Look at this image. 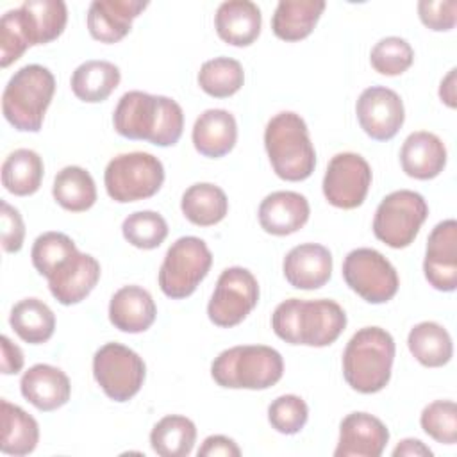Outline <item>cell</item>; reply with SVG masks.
<instances>
[{
  "label": "cell",
  "instance_id": "cell-6",
  "mask_svg": "<svg viewBox=\"0 0 457 457\" xmlns=\"http://www.w3.org/2000/svg\"><path fill=\"white\" fill-rule=\"evenodd\" d=\"M282 355L266 345L232 346L211 364L214 382L230 389H268L282 378Z\"/></svg>",
  "mask_w": 457,
  "mask_h": 457
},
{
  "label": "cell",
  "instance_id": "cell-26",
  "mask_svg": "<svg viewBox=\"0 0 457 457\" xmlns=\"http://www.w3.org/2000/svg\"><path fill=\"white\" fill-rule=\"evenodd\" d=\"M191 137L196 152L202 155L223 157L234 148L237 139L236 118L225 109H207L196 118Z\"/></svg>",
  "mask_w": 457,
  "mask_h": 457
},
{
  "label": "cell",
  "instance_id": "cell-12",
  "mask_svg": "<svg viewBox=\"0 0 457 457\" xmlns=\"http://www.w3.org/2000/svg\"><path fill=\"white\" fill-rule=\"evenodd\" d=\"M143 359L125 345L105 343L95 352L93 377L114 402H127L139 393L145 382Z\"/></svg>",
  "mask_w": 457,
  "mask_h": 457
},
{
  "label": "cell",
  "instance_id": "cell-7",
  "mask_svg": "<svg viewBox=\"0 0 457 457\" xmlns=\"http://www.w3.org/2000/svg\"><path fill=\"white\" fill-rule=\"evenodd\" d=\"M54 91L52 71L41 64H27L9 79L2 95V112L16 130L39 132Z\"/></svg>",
  "mask_w": 457,
  "mask_h": 457
},
{
  "label": "cell",
  "instance_id": "cell-23",
  "mask_svg": "<svg viewBox=\"0 0 457 457\" xmlns=\"http://www.w3.org/2000/svg\"><path fill=\"white\" fill-rule=\"evenodd\" d=\"M400 164L405 175L428 180L437 177L446 164V148L443 141L427 130L412 132L405 137L400 150Z\"/></svg>",
  "mask_w": 457,
  "mask_h": 457
},
{
  "label": "cell",
  "instance_id": "cell-13",
  "mask_svg": "<svg viewBox=\"0 0 457 457\" xmlns=\"http://www.w3.org/2000/svg\"><path fill=\"white\" fill-rule=\"evenodd\" d=\"M257 300L259 284L253 273L246 268L232 266L218 277L207 305V316L218 327H236L253 311Z\"/></svg>",
  "mask_w": 457,
  "mask_h": 457
},
{
  "label": "cell",
  "instance_id": "cell-4",
  "mask_svg": "<svg viewBox=\"0 0 457 457\" xmlns=\"http://www.w3.org/2000/svg\"><path fill=\"white\" fill-rule=\"evenodd\" d=\"M393 361V336L380 327H362L350 337L343 352V377L357 393H378L391 378Z\"/></svg>",
  "mask_w": 457,
  "mask_h": 457
},
{
  "label": "cell",
  "instance_id": "cell-40",
  "mask_svg": "<svg viewBox=\"0 0 457 457\" xmlns=\"http://www.w3.org/2000/svg\"><path fill=\"white\" fill-rule=\"evenodd\" d=\"M77 250L75 243L62 232H45L32 245V264L39 275L48 277L54 268Z\"/></svg>",
  "mask_w": 457,
  "mask_h": 457
},
{
  "label": "cell",
  "instance_id": "cell-27",
  "mask_svg": "<svg viewBox=\"0 0 457 457\" xmlns=\"http://www.w3.org/2000/svg\"><path fill=\"white\" fill-rule=\"evenodd\" d=\"M323 11V0H280L271 18L273 34L284 41H300L312 32Z\"/></svg>",
  "mask_w": 457,
  "mask_h": 457
},
{
  "label": "cell",
  "instance_id": "cell-20",
  "mask_svg": "<svg viewBox=\"0 0 457 457\" xmlns=\"http://www.w3.org/2000/svg\"><path fill=\"white\" fill-rule=\"evenodd\" d=\"M284 277L296 289H318L332 275V253L318 243H302L284 257Z\"/></svg>",
  "mask_w": 457,
  "mask_h": 457
},
{
  "label": "cell",
  "instance_id": "cell-16",
  "mask_svg": "<svg viewBox=\"0 0 457 457\" xmlns=\"http://www.w3.org/2000/svg\"><path fill=\"white\" fill-rule=\"evenodd\" d=\"M428 284L437 291H455L457 287V221H439L428 239L423 261Z\"/></svg>",
  "mask_w": 457,
  "mask_h": 457
},
{
  "label": "cell",
  "instance_id": "cell-22",
  "mask_svg": "<svg viewBox=\"0 0 457 457\" xmlns=\"http://www.w3.org/2000/svg\"><path fill=\"white\" fill-rule=\"evenodd\" d=\"M20 389L27 402L45 412L62 407L71 393L66 373L50 364L30 366L20 380Z\"/></svg>",
  "mask_w": 457,
  "mask_h": 457
},
{
  "label": "cell",
  "instance_id": "cell-5",
  "mask_svg": "<svg viewBox=\"0 0 457 457\" xmlns=\"http://www.w3.org/2000/svg\"><path fill=\"white\" fill-rule=\"evenodd\" d=\"M264 146L273 171L282 180L298 182L312 175L316 152L300 114L291 111L275 114L264 129Z\"/></svg>",
  "mask_w": 457,
  "mask_h": 457
},
{
  "label": "cell",
  "instance_id": "cell-30",
  "mask_svg": "<svg viewBox=\"0 0 457 457\" xmlns=\"http://www.w3.org/2000/svg\"><path fill=\"white\" fill-rule=\"evenodd\" d=\"M180 209L191 223L198 227H211L227 216L228 200L221 187L211 182H198L184 191Z\"/></svg>",
  "mask_w": 457,
  "mask_h": 457
},
{
  "label": "cell",
  "instance_id": "cell-9",
  "mask_svg": "<svg viewBox=\"0 0 457 457\" xmlns=\"http://www.w3.org/2000/svg\"><path fill=\"white\" fill-rule=\"evenodd\" d=\"M212 264V253L204 239L196 236L179 237L166 252L159 270V287L173 300L195 293Z\"/></svg>",
  "mask_w": 457,
  "mask_h": 457
},
{
  "label": "cell",
  "instance_id": "cell-10",
  "mask_svg": "<svg viewBox=\"0 0 457 457\" xmlns=\"http://www.w3.org/2000/svg\"><path fill=\"white\" fill-rule=\"evenodd\" d=\"M428 216L425 198L411 189L393 191L382 198L373 218V234L391 248H405L418 236Z\"/></svg>",
  "mask_w": 457,
  "mask_h": 457
},
{
  "label": "cell",
  "instance_id": "cell-46",
  "mask_svg": "<svg viewBox=\"0 0 457 457\" xmlns=\"http://www.w3.org/2000/svg\"><path fill=\"white\" fill-rule=\"evenodd\" d=\"M400 455H407V457H430L432 455V450L428 446H425L420 439H403L398 443V446L393 450V457H400Z\"/></svg>",
  "mask_w": 457,
  "mask_h": 457
},
{
  "label": "cell",
  "instance_id": "cell-19",
  "mask_svg": "<svg viewBox=\"0 0 457 457\" xmlns=\"http://www.w3.org/2000/svg\"><path fill=\"white\" fill-rule=\"evenodd\" d=\"M146 5L141 0H95L87 9V30L100 43H118Z\"/></svg>",
  "mask_w": 457,
  "mask_h": 457
},
{
  "label": "cell",
  "instance_id": "cell-42",
  "mask_svg": "<svg viewBox=\"0 0 457 457\" xmlns=\"http://www.w3.org/2000/svg\"><path fill=\"white\" fill-rule=\"evenodd\" d=\"M418 14L430 30H450L457 21L455 0H421L418 2Z\"/></svg>",
  "mask_w": 457,
  "mask_h": 457
},
{
  "label": "cell",
  "instance_id": "cell-2",
  "mask_svg": "<svg viewBox=\"0 0 457 457\" xmlns=\"http://www.w3.org/2000/svg\"><path fill=\"white\" fill-rule=\"evenodd\" d=\"M68 21L62 0H27L0 20V66L18 61L32 45L57 39Z\"/></svg>",
  "mask_w": 457,
  "mask_h": 457
},
{
  "label": "cell",
  "instance_id": "cell-25",
  "mask_svg": "<svg viewBox=\"0 0 457 457\" xmlns=\"http://www.w3.org/2000/svg\"><path fill=\"white\" fill-rule=\"evenodd\" d=\"M261 9L250 0L223 2L214 14L218 36L234 46L252 45L261 32Z\"/></svg>",
  "mask_w": 457,
  "mask_h": 457
},
{
  "label": "cell",
  "instance_id": "cell-33",
  "mask_svg": "<svg viewBox=\"0 0 457 457\" xmlns=\"http://www.w3.org/2000/svg\"><path fill=\"white\" fill-rule=\"evenodd\" d=\"M43 159L29 148L11 152L2 164V184L16 196L34 195L43 180Z\"/></svg>",
  "mask_w": 457,
  "mask_h": 457
},
{
  "label": "cell",
  "instance_id": "cell-36",
  "mask_svg": "<svg viewBox=\"0 0 457 457\" xmlns=\"http://www.w3.org/2000/svg\"><path fill=\"white\" fill-rule=\"evenodd\" d=\"M245 71L239 61L232 57H214L205 61L198 71V86L209 96L227 98L241 89Z\"/></svg>",
  "mask_w": 457,
  "mask_h": 457
},
{
  "label": "cell",
  "instance_id": "cell-8",
  "mask_svg": "<svg viewBox=\"0 0 457 457\" xmlns=\"http://www.w3.org/2000/svg\"><path fill=\"white\" fill-rule=\"evenodd\" d=\"M164 182L162 162L146 152L120 154L109 161L104 171L107 195L120 204L154 196Z\"/></svg>",
  "mask_w": 457,
  "mask_h": 457
},
{
  "label": "cell",
  "instance_id": "cell-45",
  "mask_svg": "<svg viewBox=\"0 0 457 457\" xmlns=\"http://www.w3.org/2000/svg\"><path fill=\"white\" fill-rule=\"evenodd\" d=\"M2 348V373L14 375L23 368V352L7 336L0 337Z\"/></svg>",
  "mask_w": 457,
  "mask_h": 457
},
{
  "label": "cell",
  "instance_id": "cell-21",
  "mask_svg": "<svg viewBox=\"0 0 457 457\" xmlns=\"http://www.w3.org/2000/svg\"><path fill=\"white\" fill-rule=\"evenodd\" d=\"M311 214L309 202L295 191H275L259 205V223L264 232L273 236H289L300 230Z\"/></svg>",
  "mask_w": 457,
  "mask_h": 457
},
{
  "label": "cell",
  "instance_id": "cell-35",
  "mask_svg": "<svg viewBox=\"0 0 457 457\" xmlns=\"http://www.w3.org/2000/svg\"><path fill=\"white\" fill-rule=\"evenodd\" d=\"M52 195L62 209L82 212L91 209L96 202V186L87 170L80 166H66L55 175Z\"/></svg>",
  "mask_w": 457,
  "mask_h": 457
},
{
  "label": "cell",
  "instance_id": "cell-17",
  "mask_svg": "<svg viewBox=\"0 0 457 457\" xmlns=\"http://www.w3.org/2000/svg\"><path fill=\"white\" fill-rule=\"evenodd\" d=\"M100 278V264L89 255L75 250L46 277L52 296L62 305L82 302Z\"/></svg>",
  "mask_w": 457,
  "mask_h": 457
},
{
  "label": "cell",
  "instance_id": "cell-1",
  "mask_svg": "<svg viewBox=\"0 0 457 457\" xmlns=\"http://www.w3.org/2000/svg\"><path fill=\"white\" fill-rule=\"evenodd\" d=\"M112 125L127 139L148 141L155 146H173L182 136L184 112L173 98L145 91H127L112 112Z\"/></svg>",
  "mask_w": 457,
  "mask_h": 457
},
{
  "label": "cell",
  "instance_id": "cell-11",
  "mask_svg": "<svg viewBox=\"0 0 457 457\" xmlns=\"http://www.w3.org/2000/svg\"><path fill=\"white\" fill-rule=\"evenodd\" d=\"M346 286L370 303L389 302L400 286L395 266L375 248H355L343 261Z\"/></svg>",
  "mask_w": 457,
  "mask_h": 457
},
{
  "label": "cell",
  "instance_id": "cell-18",
  "mask_svg": "<svg viewBox=\"0 0 457 457\" xmlns=\"http://www.w3.org/2000/svg\"><path fill=\"white\" fill-rule=\"evenodd\" d=\"M389 441L387 427L368 412H350L339 425L336 457H378Z\"/></svg>",
  "mask_w": 457,
  "mask_h": 457
},
{
  "label": "cell",
  "instance_id": "cell-3",
  "mask_svg": "<svg viewBox=\"0 0 457 457\" xmlns=\"http://www.w3.org/2000/svg\"><path fill=\"white\" fill-rule=\"evenodd\" d=\"M346 327L343 307L327 298L280 302L271 314L273 332L289 345L327 346L332 345Z\"/></svg>",
  "mask_w": 457,
  "mask_h": 457
},
{
  "label": "cell",
  "instance_id": "cell-31",
  "mask_svg": "<svg viewBox=\"0 0 457 457\" xmlns=\"http://www.w3.org/2000/svg\"><path fill=\"white\" fill-rule=\"evenodd\" d=\"M407 346L414 359L427 368L445 366L453 355V343L448 330L436 321L414 325L409 332Z\"/></svg>",
  "mask_w": 457,
  "mask_h": 457
},
{
  "label": "cell",
  "instance_id": "cell-24",
  "mask_svg": "<svg viewBox=\"0 0 457 457\" xmlns=\"http://www.w3.org/2000/svg\"><path fill=\"white\" fill-rule=\"evenodd\" d=\"M155 316L157 307L152 295L139 286L120 287L109 302V320L121 332H145L152 327Z\"/></svg>",
  "mask_w": 457,
  "mask_h": 457
},
{
  "label": "cell",
  "instance_id": "cell-44",
  "mask_svg": "<svg viewBox=\"0 0 457 457\" xmlns=\"http://www.w3.org/2000/svg\"><path fill=\"white\" fill-rule=\"evenodd\" d=\"M239 457V446L227 436H209L198 448V457Z\"/></svg>",
  "mask_w": 457,
  "mask_h": 457
},
{
  "label": "cell",
  "instance_id": "cell-29",
  "mask_svg": "<svg viewBox=\"0 0 457 457\" xmlns=\"http://www.w3.org/2000/svg\"><path fill=\"white\" fill-rule=\"evenodd\" d=\"M0 414H2L0 450L7 455H16V457L32 453L39 441L37 421L21 407L9 403L7 400L0 402Z\"/></svg>",
  "mask_w": 457,
  "mask_h": 457
},
{
  "label": "cell",
  "instance_id": "cell-14",
  "mask_svg": "<svg viewBox=\"0 0 457 457\" xmlns=\"http://www.w3.org/2000/svg\"><path fill=\"white\" fill-rule=\"evenodd\" d=\"M371 186V168L368 161L353 152L336 154L323 177V195L327 202L339 209L359 207Z\"/></svg>",
  "mask_w": 457,
  "mask_h": 457
},
{
  "label": "cell",
  "instance_id": "cell-39",
  "mask_svg": "<svg viewBox=\"0 0 457 457\" xmlns=\"http://www.w3.org/2000/svg\"><path fill=\"white\" fill-rule=\"evenodd\" d=\"M421 428L427 436L441 445L457 441V405L452 400H436L428 403L420 416Z\"/></svg>",
  "mask_w": 457,
  "mask_h": 457
},
{
  "label": "cell",
  "instance_id": "cell-34",
  "mask_svg": "<svg viewBox=\"0 0 457 457\" xmlns=\"http://www.w3.org/2000/svg\"><path fill=\"white\" fill-rule=\"evenodd\" d=\"M196 441L195 423L180 414L161 418L150 432V446L161 457H186Z\"/></svg>",
  "mask_w": 457,
  "mask_h": 457
},
{
  "label": "cell",
  "instance_id": "cell-28",
  "mask_svg": "<svg viewBox=\"0 0 457 457\" xmlns=\"http://www.w3.org/2000/svg\"><path fill=\"white\" fill-rule=\"evenodd\" d=\"M120 68L109 61H86L71 73L73 95L87 104L104 102L120 84Z\"/></svg>",
  "mask_w": 457,
  "mask_h": 457
},
{
  "label": "cell",
  "instance_id": "cell-37",
  "mask_svg": "<svg viewBox=\"0 0 457 457\" xmlns=\"http://www.w3.org/2000/svg\"><path fill=\"white\" fill-rule=\"evenodd\" d=\"M121 232L132 246L154 250L166 239L168 223L155 211H137L123 220Z\"/></svg>",
  "mask_w": 457,
  "mask_h": 457
},
{
  "label": "cell",
  "instance_id": "cell-15",
  "mask_svg": "<svg viewBox=\"0 0 457 457\" xmlns=\"http://www.w3.org/2000/svg\"><path fill=\"white\" fill-rule=\"evenodd\" d=\"M355 112L361 129L377 141L393 139L405 120L400 95L384 86L366 87L357 100Z\"/></svg>",
  "mask_w": 457,
  "mask_h": 457
},
{
  "label": "cell",
  "instance_id": "cell-47",
  "mask_svg": "<svg viewBox=\"0 0 457 457\" xmlns=\"http://www.w3.org/2000/svg\"><path fill=\"white\" fill-rule=\"evenodd\" d=\"M455 68H452L448 71V75L441 80V86H439V96L441 100L448 105V107H455Z\"/></svg>",
  "mask_w": 457,
  "mask_h": 457
},
{
  "label": "cell",
  "instance_id": "cell-32",
  "mask_svg": "<svg viewBox=\"0 0 457 457\" xmlns=\"http://www.w3.org/2000/svg\"><path fill=\"white\" fill-rule=\"evenodd\" d=\"M9 323L20 339L30 345L46 343L55 330V316L39 298L20 300L11 309Z\"/></svg>",
  "mask_w": 457,
  "mask_h": 457
},
{
  "label": "cell",
  "instance_id": "cell-41",
  "mask_svg": "<svg viewBox=\"0 0 457 457\" xmlns=\"http://www.w3.org/2000/svg\"><path fill=\"white\" fill-rule=\"evenodd\" d=\"M309 418L307 403L296 395H282L275 398L268 407L270 425L286 436L298 434Z\"/></svg>",
  "mask_w": 457,
  "mask_h": 457
},
{
  "label": "cell",
  "instance_id": "cell-38",
  "mask_svg": "<svg viewBox=\"0 0 457 457\" xmlns=\"http://www.w3.org/2000/svg\"><path fill=\"white\" fill-rule=\"evenodd\" d=\"M412 61H414L412 46L403 37H398V36L382 37L378 43H375L370 54V62L373 70L387 77L403 73L405 70L411 68Z\"/></svg>",
  "mask_w": 457,
  "mask_h": 457
},
{
  "label": "cell",
  "instance_id": "cell-43",
  "mask_svg": "<svg viewBox=\"0 0 457 457\" xmlns=\"http://www.w3.org/2000/svg\"><path fill=\"white\" fill-rule=\"evenodd\" d=\"M0 223H2V248L7 253H16L23 246L25 225L18 209L9 205L5 200L0 202Z\"/></svg>",
  "mask_w": 457,
  "mask_h": 457
}]
</instances>
